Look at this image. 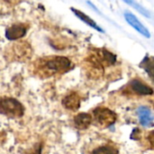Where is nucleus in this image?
Returning a JSON list of instances; mask_svg holds the SVG:
<instances>
[{"label": "nucleus", "mask_w": 154, "mask_h": 154, "mask_svg": "<svg viewBox=\"0 0 154 154\" xmlns=\"http://www.w3.org/2000/svg\"><path fill=\"white\" fill-rule=\"evenodd\" d=\"M71 68L70 60L62 56H51L42 58L35 63L37 74L42 77H51L64 73Z\"/></svg>", "instance_id": "f257e3e1"}, {"label": "nucleus", "mask_w": 154, "mask_h": 154, "mask_svg": "<svg viewBox=\"0 0 154 154\" xmlns=\"http://www.w3.org/2000/svg\"><path fill=\"white\" fill-rule=\"evenodd\" d=\"M24 106L14 97H0V114L10 118L18 119L24 115Z\"/></svg>", "instance_id": "f03ea898"}, {"label": "nucleus", "mask_w": 154, "mask_h": 154, "mask_svg": "<svg viewBox=\"0 0 154 154\" xmlns=\"http://www.w3.org/2000/svg\"><path fill=\"white\" fill-rule=\"evenodd\" d=\"M92 118L96 125L102 128H106L115 124L116 120V115L115 112L106 107L99 106L93 111Z\"/></svg>", "instance_id": "7ed1b4c3"}, {"label": "nucleus", "mask_w": 154, "mask_h": 154, "mask_svg": "<svg viewBox=\"0 0 154 154\" xmlns=\"http://www.w3.org/2000/svg\"><path fill=\"white\" fill-rule=\"evenodd\" d=\"M124 15H125V18L126 22L134 29H135L139 33H141L142 35H143L146 38H150L151 37V33L148 31V29L139 21V19L134 14H133L130 12H125V14Z\"/></svg>", "instance_id": "20e7f679"}, {"label": "nucleus", "mask_w": 154, "mask_h": 154, "mask_svg": "<svg viewBox=\"0 0 154 154\" xmlns=\"http://www.w3.org/2000/svg\"><path fill=\"white\" fill-rule=\"evenodd\" d=\"M129 88L139 96H150L153 94V89L140 79H133L129 83Z\"/></svg>", "instance_id": "39448f33"}, {"label": "nucleus", "mask_w": 154, "mask_h": 154, "mask_svg": "<svg viewBox=\"0 0 154 154\" xmlns=\"http://www.w3.org/2000/svg\"><path fill=\"white\" fill-rule=\"evenodd\" d=\"M62 106L70 111H77L80 106V97L76 92H71L62 99Z\"/></svg>", "instance_id": "423d86ee"}, {"label": "nucleus", "mask_w": 154, "mask_h": 154, "mask_svg": "<svg viewBox=\"0 0 154 154\" xmlns=\"http://www.w3.org/2000/svg\"><path fill=\"white\" fill-rule=\"evenodd\" d=\"M74 125L79 130H85L90 126L93 122L92 116L87 113H79L74 117Z\"/></svg>", "instance_id": "0eeeda50"}, {"label": "nucleus", "mask_w": 154, "mask_h": 154, "mask_svg": "<svg viewBox=\"0 0 154 154\" xmlns=\"http://www.w3.org/2000/svg\"><path fill=\"white\" fill-rule=\"evenodd\" d=\"M137 114L142 125L145 127H150L154 121V116L152 111L146 106H140L137 109Z\"/></svg>", "instance_id": "6e6552de"}, {"label": "nucleus", "mask_w": 154, "mask_h": 154, "mask_svg": "<svg viewBox=\"0 0 154 154\" xmlns=\"http://www.w3.org/2000/svg\"><path fill=\"white\" fill-rule=\"evenodd\" d=\"M26 31L27 29L23 24L18 23L8 28L5 32V35H6V38L9 40H17L24 36L26 33Z\"/></svg>", "instance_id": "1a4fd4ad"}, {"label": "nucleus", "mask_w": 154, "mask_h": 154, "mask_svg": "<svg viewBox=\"0 0 154 154\" xmlns=\"http://www.w3.org/2000/svg\"><path fill=\"white\" fill-rule=\"evenodd\" d=\"M71 11L75 14V15L78 18H79L82 22H84L88 25H89L91 28H93V29H95V30H97V31H98L100 32H104V30H102V28L100 26H98L97 24V23L93 19H91L88 15H87L83 12H81V11H79L78 9H75V8H71Z\"/></svg>", "instance_id": "9d476101"}, {"label": "nucleus", "mask_w": 154, "mask_h": 154, "mask_svg": "<svg viewBox=\"0 0 154 154\" xmlns=\"http://www.w3.org/2000/svg\"><path fill=\"white\" fill-rule=\"evenodd\" d=\"M90 154H119V151L111 144H106L94 149Z\"/></svg>", "instance_id": "9b49d317"}, {"label": "nucleus", "mask_w": 154, "mask_h": 154, "mask_svg": "<svg viewBox=\"0 0 154 154\" xmlns=\"http://www.w3.org/2000/svg\"><path fill=\"white\" fill-rule=\"evenodd\" d=\"M125 3H126L127 5H131L132 7H134L135 10H137L141 14H143V15H144V16H146V17H148V18H150L151 17V14H150V13H149V11L148 10H146L143 6H142L140 4H138L136 1H134V0H123Z\"/></svg>", "instance_id": "f8f14e48"}, {"label": "nucleus", "mask_w": 154, "mask_h": 154, "mask_svg": "<svg viewBox=\"0 0 154 154\" xmlns=\"http://www.w3.org/2000/svg\"><path fill=\"white\" fill-rule=\"evenodd\" d=\"M42 143H35L26 154H42Z\"/></svg>", "instance_id": "ddd939ff"}, {"label": "nucleus", "mask_w": 154, "mask_h": 154, "mask_svg": "<svg viewBox=\"0 0 154 154\" xmlns=\"http://www.w3.org/2000/svg\"><path fill=\"white\" fill-rule=\"evenodd\" d=\"M147 143H148L150 148L154 149V131L149 133V134L147 135Z\"/></svg>", "instance_id": "4468645a"}, {"label": "nucleus", "mask_w": 154, "mask_h": 154, "mask_svg": "<svg viewBox=\"0 0 154 154\" xmlns=\"http://www.w3.org/2000/svg\"><path fill=\"white\" fill-rule=\"evenodd\" d=\"M151 74V76H152V78L153 79V81H154V71L153 72H152V73H150Z\"/></svg>", "instance_id": "2eb2a0df"}]
</instances>
